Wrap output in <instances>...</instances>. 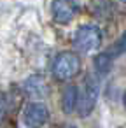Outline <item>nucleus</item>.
<instances>
[{"label": "nucleus", "instance_id": "423d86ee", "mask_svg": "<svg viewBox=\"0 0 126 128\" xmlns=\"http://www.w3.org/2000/svg\"><path fill=\"white\" fill-rule=\"evenodd\" d=\"M77 88L75 86H67L61 93V109L65 114H70L75 105H77Z\"/></svg>", "mask_w": 126, "mask_h": 128}, {"label": "nucleus", "instance_id": "7ed1b4c3", "mask_svg": "<svg viewBox=\"0 0 126 128\" xmlns=\"http://www.w3.org/2000/svg\"><path fill=\"white\" fill-rule=\"evenodd\" d=\"M100 42H102V32L95 25H84L74 35V48L81 53H89L96 49Z\"/></svg>", "mask_w": 126, "mask_h": 128}, {"label": "nucleus", "instance_id": "f8f14e48", "mask_svg": "<svg viewBox=\"0 0 126 128\" xmlns=\"http://www.w3.org/2000/svg\"><path fill=\"white\" fill-rule=\"evenodd\" d=\"M121 2H126V0H121Z\"/></svg>", "mask_w": 126, "mask_h": 128}, {"label": "nucleus", "instance_id": "1a4fd4ad", "mask_svg": "<svg viewBox=\"0 0 126 128\" xmlns=\"http://www.w3.org/2000/svg\"><path fill=\"white\" fill-rule=\"evenodd\" d=\"M112 58H117V56H121V54H124L126 53V32H123L121 34V37L112 44V48H110V51H107Z\"/></svg>", "mask_w": 126, "mask_h": 128}, {"label": "nucleus", "instance_id": "20e7f679", "mask_svg": "<svg viewBox=\"0 0 126 128\" xmlns=\"http://www.w3.org/2000/svg\"><path fill=\"white\" fill-rule=\"evenodd\" d=\"M23 123L30 128H40L42 124L47 123L49 119V110L44 104L40 102H35V104H28L25 109H23Z\"/></svg>", "mask_w": 126, "mask_h": 128}, {"label": "nucleus", "instance_id": "6e6552de", "mask_svg": "<svg viewBox=\"0 0 126 128\" xmlns=\"http://www.w3.org/2000/svg\"><path fill=\"white\" fill-rule=\"evenodd\" d=\"M112 60H114V58H112L109 53H100V54L95 58V67H96V70H98L100 74L109 72L110 67H112Z\"/></svg>", "mask_w": 126, "mask_h": 128}, {"label": "nucleus", "instance_id": "9d476101", "mask_svg": "<svg viewBox=\"0 0 126 128\" xmlns=\"http://www.w3.org/2000/svg\"><path fill=\"white\" fill-rule=\"evenodd\" d=\"M4 114H5V104H4V98H0V121L4 119Z\"/></svg>", "mask_w": 126, "mask_h": 128}, {"label": "nucleus", "instance_id": "f257e3e1", "mask_svg": "<svg viewBox=\"0 0 126 128\" xmlns=\"http://www.w3.org/2000/svg\"><path fill=\"white\" fill-rule=\"evenodd\" d=\"M81 70V60L75 53H70V51H65V53H60L56 58H54V63H53V74L56 79L60 81H68L72 79L74 76H77Z\"/></svg>", "mask_w": 126, "mask_h": 128}, {"label": "nucleus", "instance_id": "f03ea898", "mask_svg": "<svg viewBox=\"0 0 126 128\" xmlns=\"http://www.w3.org/2000/svg\"><path fill=\"white\" fill-rule=\"evenodd\" d=\"M98 93H100V81L95 76H88L86 82H84V90L81 93V98H77V110L81 118H86L91 114V110L96 105L98 100Z\"/></svg>", "mask_w": 126, "mask_h": 128}, {"label": "nucleus", "instance_id": "39448f33", "mask_svg": "<svg viewBox=\"0 0 126 128\" xmlns=\"http://www.w3.org/2000/svg\"><path fill=\"white\" fill-rule=\"evenodd\" d=\"M77 9H79L77 0H53V7H51L53 20L56 23L65 25L75 16Z\"/></svg>", "mask_w": 126, "mask_h": 128}, {"label": "nucleus", "instance_id": "0eeeda50", "mask_svg": "<svg viewBox=\"0 0 126 128\" xmlns=\"http://www.w3.org/2000/svg\"><path fill=\"white\" fill-rule=\"evenodd\" d=\"M23 88H25V93L30 95V96H42V95L46 93V82H44L39 76L30 77V79L23 84Z\"/></svg>", "mask_w": 126, "mask_h": 128}, {"label": "nucleus", "instance_id": "9b49d317", "mask_svg": "<svg viewBox=\"0 0 126 128\" xmlns=\"http://www.w3.org/2000/svg\"><path fill=\"white\" fill-rule=\"evenodd\" d=\"M123 102H124V105H126V93H124V96H123Z\"/></svg>", "mask_w": 126, "mask_h": 128}]
</instances>
